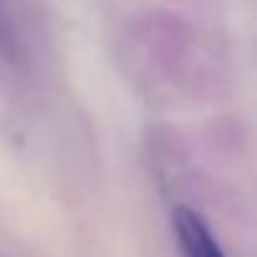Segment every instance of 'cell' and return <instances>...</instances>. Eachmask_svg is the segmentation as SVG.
Returning a JSON list of instances; mask_svg holds the SVG:
<instances>
[{"mask_svg":"<svg viewBox=\"0 0 257 257\" xmlns=\"http://www.w3.org/2000/svg\"><path fill=\"white\" fill-rule=\"evenodd\" d=\"M174 227H177V234H179V242L187 257H224L212 232L207 229V224L192 209H184V207L177 209Z\"/></svg>","mask_w":257,"mask_h":257,"instance_id":"cell-1","label":"cell"},{"mask_svg":"<svg viewBox=\"0 0 257 257\" xmlns=\"http://www.w3.org/2000/svg\"><path fill=\"white\" fill-rule=\"evenodd\" d=\"M0 53H6L8 58L18 56V38H16V28H13L6 0H0Z\"/></svg>","mask_w":257,"mask_h":257,"instance_id":"cell-2","label":"cell"}]
</instances>
